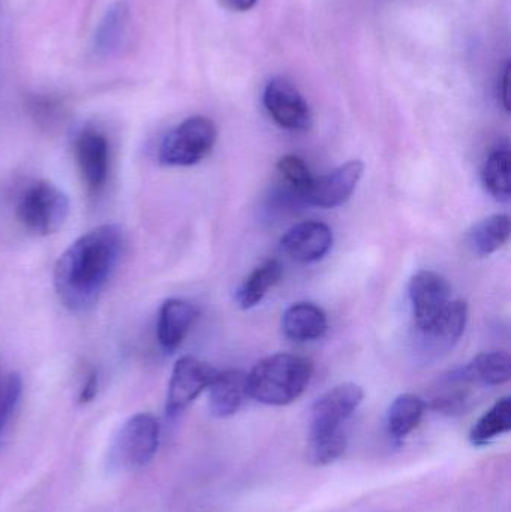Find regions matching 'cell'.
Returning <instances> with one entry per match:
<instances>
[{
  "instance_id": "484cf974",
  "label": "cell",
  "mask_w": 511,
  "mask_h": 512,
  "mask_svg": "<svg viewBox=\"0 0 511 512\" xmlns=\"http://www.w3.org/2000/svg\"><path fill=\"white\" fill-rule=\"evenodd\" d=\"M345 448H347V436L311 442L308 448L309 462L315 466L330 465L345 453Z\"/></svg>"
},
{
  "instance_id": "3957f363",
  "label": "cell",
  "mask_w": 511,
  "mask_h": 512,
  "mask_svg": "<svg viewBox=\"0 0 511 512\" xmlns=\"http://www.w3.org/2000/svg\"><path fill=\"white\" fill-rule=\"evenodd\" d=\"M158 420L152 414L132 415L122 424L111 442L108 462L116 471H134L149 465L159 447Z\"/></svg>"
},
{
  "instance_id": "2e32d148",
  "label": "cell",
  "mask_w": 511,
  "mask_h": 512,
  "mask_svg": "<svg viewBox=\"0 0 511 512\" xmlns=\"http://www.w3.org/2000/svg\"><path fill=\"white\" fill-rule=\"evenodd\" d=\"M131 9L126 0H117L105 12L96 27L93 50L96 56L111 57L119 53L128 36Z\"/></svg>"
},
{
  "instance_id": "7402d4cb",
  "label": "cell",
  "mask_w": 511,
  "mask_h": 512,
  "mask_svg": "<svg viewBox=\"0 0 511 512\" xmlns=\"http://www.w3.org/2000/svg\"><path fill=\"white\" fill-rule=\"evenodd\" d=\"M509 146L492 150L482 168V182L486 191L498 201H509L511 195Z\"/></svg>"
},
{
  "instance_id": "8992f818",
  "label": "cell",
  "mask_w": 511,
  "mask_h": 512,
  "mask_svg": "<svg viewBox=\"0 0 511 512\" xmlns=\"http://www.w3.org/2000/svg\"><path fill=\"white\" fill-rule=\"evenodd\" d=\"M362 388L356 384H342L318 397L311 411V441L345 436L344 426L363 402Z\"/></svg>"
},
{
  "instance_id": "603a6c76",
  "label": "cell",
  "mask_w": 511,
  "mask_h": 512,
  "mask_svg": "<svg viewBox=\"0 0 511 512\" xmlns=\"http://www.w3.org/2000/svg\"><path fill=\"white\" fill-rule=\"evenodd\" d=\"M511 429V399L503 397L498 400L476 424L470 433L471 444L476 447L491 444Z\"/></svg>"
},
{
  "instance_id": "52a82bcc",
  "label": "cell",
  "mask_w": 511,
  "mask_h": 512,
  "mask_svg": "<svg viewBox=\"0 0 511 512\" xmlns=\"http://www.w3.org/2000/svg\"><path fill=\"white\" fill-rule=\"evenodd\" d=\"M219 370L210 364L204 363L200 358H180L171 373L170 384L167 391V415L174 418L185 411L204 390L212 385L218 376Z\"/></svg>"
},
{
  "instance_id": "9a60e30c",
  "label": "cell",
  "mask_w": 511,
  "mask_h": 512,
  "mask_svg": "<svg viewBox=\"0 0 511 512\" xmlns=\"http://www.w3.org/2000/svg\"><path fill=\"white\" fill-rule=\"evenodd\" d=\"M242 370L219 372L209 390V408L215 417L228 418L237 414L248 399V382Z\"/></svg>"
},
{
  "instance_id": "30bf717a",
  "label": "cell",
  "mask_w": 511,
  "mask_h": 512,
  "mask_svg": "<svg viewBox=\"0 0 511 512\" xmlns=\"http://www.w3.org/2000/svg\"><path fill=\"white\" fill-rule=\"evenodd\" d=\"M74 152L87 191L99 194L110 173V144L107 137L98 129L84 128L75 138Z\"/></svg>"
},
{
  "instance_id": "7c38bea8",
  "label": "cell",
  "mask_w": 511,
  "mask_h": 512,
  "mask_svg": "<svg viewBox=\"0 0 511 512\" xmlns=\"http://www.w3.org/2000/svg\"><path fill=\"white\" fill-rule=\"evenodd\" d=\"M281 245L294 261L309 264L329 254L333 246V233L323 222H300L284 234Z\"/></svg>"
},
{
  "instance_id": "83f0119b",
  "label": "cell",
  "mask_w": 511,
  "mask_h": 512,
  "mask_svg": "<svg viewBox=\"0 0 511 512\" xmlns=\"http://www.w3.org/2000/svg\"><path fill=\"white\" fill-rule=\"evenodd\" d=\"M98 393V376L96 373H90L89 378L84 382L80 391V403H89Z\"/></svg>"
},
{
  "instance_id": "5b68a950",
  "label": "cell",
  "mask_w": 511,
  "mask_h": 512,
  "mask_svg": "<svg viewBox=\"0 0 511 512\" xmlns=\"http://www.w3.org/2000/svg\"><path fill=\"white\" fill-rule=\"evenodd\" d=\"M68 215V195L45 180L27 186L18 200V221L36 236L57 233L65 224Z\"/></svg>"
},
{
  "instance_id": "6da1fadb",
  "label": "cell",
  "mask_w": 511,
  "mask_h": 512,
  "mask_svg": "<svg viewBox=\"0 0 511 512\" xmlns=\"http://www.w3.org/2000/svg\"><path fill=\"white\" fill-rule=\"evenodd\" d=\"M125 249L119 225L105 224L75 240L54 270V286L66 309L87 312L98 303Z\"/></svg>"
},
{
  "instance_id": "ffe728a7",
  "label": "cell",
  "mask_w": 511,
  "mask_h": 512,
  "mask_svg": "<svg viewBox=\"0 0 511 512\" xmlns=\"http://www.w3.org/2000/svg\"><path fill=\"white\" fill-rule=\"evenodd\" d=\"M511 222L507 215L483 219L468 231L467 242L477 256H489L500 251L509 242Z\"/></svg>"
},
{
  "instance_id": "d4e9b609",
  "label": "cell",
  "mask_w": 511,
  "mask_h": 512,
  "mask_svg": "<svg viewBox=\"0 0 511 512\" xmlns=\"http://www.w3.org/2000/svg\"><path fill=\"white\" fill-rule=\"evenodd\" d=\"M21 390H23V384H21L18 375L9 376L5 385L0 388V438H2V433L5 432L6 426H8L15 409H17Z\"/></svg>"
},
{
  "instance_id": "8fae6325",
  "label": "cell",
  "mask_w": 511,
  "mask_h": 512,
  "mask_svg": "<svg viewBox=\"0 0 511 512\" xmlns=\"http://www.w3.org/2000/svg\"><path fill=\"white\" fill-rule=\"evenodd\" d=\"M365 165L362 161H350L326 176L314 177L305 203L320 209H335L350 200L362 179Z\"/></svg>"
},
{
  "instance_id": "7a4b0ae2",
  "label": "cell",
  "mask_w": 511,
  "mask_h": 512,
  "mask_svg": "<svg viewBox=\"0 0 511 512\" xmlns=\"http://www.w3.org/2000/svg\"><path fill=\"white\" fill-rule=\"evenodd\" d=\"M308 358L275 354L255 364L248 373V396L269 406H285L299 399L312 378Z\"/></svg>"
},
{
  "instance_id": "ac0fdd59",
  "label": "cell",
  "mask_w": 511,
  "mask_h": 512,
  "mask_svg": "<svg viewBox=\"0 0 511 512\" xmlns=\"http://www.w3.org/2000/svg\"><path fill=\"white\" fill-rule=\"evenodd\" d=\"M456 373L468 384L498 387L510 381L511 358L503 351L483 352Z\"/></svg>"
},
{
  "instance_id": "9c48e42d",
  "label": "cell",
  "mask_w": 511,
  "mask_h": 512,
  "mask_svg": "<svg viewBox=\"0 0 511 512\" xmlns=\"http://www.w3.org/2000/svg\"><path fill=\"white\" fill-rule=\"evenodd\" d=\"M263 104L273 122L288 131H306L312 125V111L291 81L275 77L266 84Z\"/></svg>"
},
{
  "instance_id": "cb8c5ba5",
  "label": "cell",
  "mask_w": 511,
  "mask_h": 512,
  "mask_svg": "<svg viewBox=\"0 0 511 512\" xmlns=\"http://www.w3.org/2000/svg\"><path fill=\"white\" fill-rule=\"evenodd\" d=\"M278 173L281 174L290 194L296 197V200L305 203L306 194H308L312 180H314L306 162L296 155L284 156V158L279 159Z\"/></svg>"
},
{
  "instance_id": "ba28073f",
  "label": "cell",
  "mask_w": 511,
  "mask_h": 512,
  "mask_svg": "<svg viewBox=\"0 0 511 512\" xmlns=\"http://www.w3.org/2000/svg\"><path fill=\"white\" fill-rule=\"evenodd\" d=\"M417 331L431 327L452 303V285L432 270L414 274L408 286Z\"/></svg>"
},
{
  "instance_id": "277c9868",
  "label": "cell",
  "mask_w": 511,
  "mask_h": 512,
  "mask_svg": "<svg viewBox=\"0 0 511 512\" xmlns=\"http://www.w3.org/2000/svg\"><path fill=\"white\" fill-rule=\"evenodd\" d=\"M218 131L204 116L189 117L171 129L159 144L158 161L167 167H191L210 155Z\"/></svg>"
},
{
  "instance_id": "d6986e66",
  "label": "cell",
  "mask_w": 511,
  "mask_h": 512,
  "mask_svg": "<svg viewBox=\"0 0 511 512\" xmlns=\"http://www.w3.org/2000/svg\"><path fill=\"white\" fill-rule=\"evenodd\" d=\"M426 403L414 394L396 397L387 412L386 429L393 442L401 444L408 435L419 427L425 415Z\"/></svg>"
},
{
  "instance_id": "5bb4252c",
  "label": "cell",
  "mask_w": 511,
  "mask_h": 512,
  "mask_svg": "<svg viewBox=\"0 0 511 512\" xmlns=\"http://www.w3.org/2000/svg\"><path fill=\"white\" fill-rule=\"evenodd\" d=\"M197 316V307L189 301L180 298L165 301L159 310L156 327V336L161 348L168 354L176 351L182 345Z\"/></svg>"
},
{
  "instance_id": "4fadbf2b",
  "label": "cell",
  "mask_w": 511,
  "mask_h": 512,
  "mask_svg": "<svg viewBox=\"0 0 511 512\" xmlns=\"http://www.w3.org/2000/svg\"><path fill=\"white\" fill-rule=\"evenodd\" d=\"M468 321V306L464 301H452L443 315L423 331H417L423 351L429 355L450 351L464 334Z\"/></svg>"
},
{
  "instance_id": "4316f807",
  "label": "cell",
  "mask_w": 511,
  "mask_h": 512,
  "mask_svg": "<svg viewBox=\"0 0 511 512\" xmlns=\"http://www.w3.org/2000/svg\"><path fill=\"white\" fill-rule=\"evenodd\" d=\"M510 63L504 66L503 74L500 77V98L504 110L510 111Z\"/></svg>"
},
{
  "instance_id": "e0dca14e",
  "label": "cell",
  "mask_w": 511,
  "mask_h": 512,
  "mask_svg": "<svg viewBox=\"0 0 511 512\" xmlns=\"http://www.w3.org/2000/svg\"><path fill=\"white\" fill-rule=\"evenodd\" d=\"M329 324L323 309L312 303H294L282 316V330L294 342L317 340L326 334Z\"/></svg>"
},
{
  "instance_id": "44dd1931",
  "label": "cell",
  "mask_w": 511,
  "mask_h": 512,
  "mask_svg": "<svg viewBox=\"0 0 511 512\" xmlns=\"http://www.w3.org/2000/svg\"><path fill=\"white\" fill-rule=\"evenodd\" d=\"M282 277V265L278 259H269L258 265L239 286L236 292L237 304L248 310L257 306L266 297L269 289L278 285Z\"/></svg>"
},
{
  "instance_id": "f1b7e54d",
  "label": "cell",
  "mask_w": 511,
  "mask_h": 512,
  "mask_svg": "<svg viewBox=\"0 0 511 512\" xmlns=\"http://www.w3.org/2000/svg\"><path fill=\"white\" fill-rule=\"evenodd\" d=\"M258 0H221L225 8L231 9L236 12H246L257 5Z\"/></svg>"
}]
</instances>
